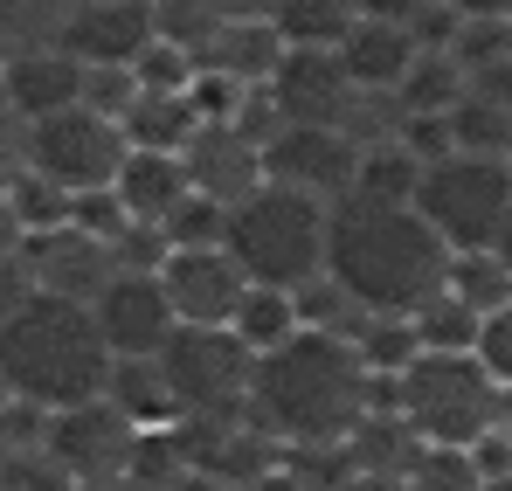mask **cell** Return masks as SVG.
I'll return each mask as SVG.
<instances>
[{"instance_id":"33","label":"cell","mask_w":512,"mask_h":491,"mask_svg":"<svg viewBox=\"0 0 512 491\" xmlns=\"http://www.w3.org/2000/svg\"><path fill=\"white\" fill-rule=\"evenodd\" d=\"M0 194H7V215H14V229L21 236H35V229H56V222H70V194L63 187H49L42 173H14V180H0Z\"/></svg>"},{"instance_id":"52","label":"cell","mask_w":512,"mask_h":491,"mask_svg":"<svg viewBox=\"0 0 512 491\" xmlns=\"http://www.w3.org/2000/svg\"><path fill=\"white\" fill-rule=\"evenodd\" d=\"M340 491H402V485H388V478H346Z\"/></svg>"},{"instance_id":"29","label":"cell","mask_w":512,"mask_h":491,"mask_svg":"<svg viewBox=\"0 0 512 491\" xmlns=\"http://www.w3.org/2000/svg\"><path fill=\"white\" fill-rule=\"evenodd\" d=\"M353 353H360V367L367 374H388V381H402L416 360H423V339H416V319H402V312H374L360 339H353Z\"/></svg>"},{"instance_id":"5","label":"cell","mask_w":512,"mask_h":491,"mask_svg":"<svg viewBox=\"0 0 512 491\" xmlns=\"http://www.w3.org/2000/svg\"><path fill=\"white\" fill-rule=\"evenodd\" d=\"M402 415L416 422L423 443H450V450H471L478 436L499 429V381L485 374L478 353H423L402 381Z\"/></svg>"},{"instance_id":"2","label":"cell","mask_w":512,"mask_h":491,"mask_svg":"<svg viewBox=\"0 0 512 491\" xmlns=\"http://www.w3.org/2000/svg\"><path fill=\"white\" fill-rule=\"evenodd\" d=\"M367 409H374V374L360 367L353 339L291 332L284 346L256 353L250 415L277 443H346Z\"/></svg>"},{"instance_id":"54","label":"cell","mask_w":512,"mask_h":491,"mask_svg":"<svg viewBox=\"0 0 512 491\" xmlns=\"http://www.w3.org/2000/svg\"><path fill=\"white\" fill-rule=\"evenodd\" d=\"M77 491H132L125 478H111V485H77Z\"/></svg>"},{"instance_id":"51","label":"cell","mask_w":512,"mask_h":491,"mask_svg":"<svg viewBox=\"0 0 512 491\" xmlns=\"http://www.w3.org/2000/svg\"><path fill=\"white\" fill-rule=\"evenodd\" d=\"M492 256L512 270V208H506V222H499V236H492Z\"/></svg>"},{"instance_id":"37","label":"cell","mask_w":512,"mask_h":491,"mask_svg":"<svg viewBox=\"0 0 512 491\" xmlns=\"http://www.w3.org/2000/svg\"><path fill=\"white\" fill-rule=\"evenodd\" d=\"M402 491H485V478H478V464H471V450H450V443H429L423 457H416V471L402 478Z\"/></svg>"},{"instance_id":"21","label":"cell","mask_w":512,"mask_h":491,"mask_svg":"<svg viewBox=\"0 0 512 491\" xmlns=\"http://www.w3.org/2000/svg\"><path fill=\"white\" fill-rule=\"evenodd\" d=\"M429 443L416 436V422L402 409H367L353 422V436H346V457H353V478H388V485H402L409 471H416V457H423Z\"/></svg>"},{"instance_id":"32","label":"cell","mask_w":512,"mask_h":491,"mask_svg":"<svg viewBox=\"0 0 512 491\" xmlns=\"http://www.w3.org/2000/svg\"><path fill=\"white\" fill-rule=\"evenodd\" d=\"M409 319H416L423 353H471V346H478V312H471L464 298H450V291H436V298L416 305Z\"/></svg>"},{"instance_id":"11","label":"cell","mask_w":512,"mask_h":491,"mask_svg":"<svg viewBox=\"0 0 512 491\" xmlns=\"http://www.w3.org/2000/svg\"><path fill=\"white\" fill-rule=\"evenodd\" d=\"M353 166H360V146L346 132H333V125H277L263 139V180L298 187V194H312L326 208L340 194H353Z\"/></svg>"},{"instance_id":"31","label":"cell","mask_w":512,"mask_h":491,"mask_svg":"<svg viewBox=\"0 0 512 491\" xmlns=\"http://www.w3.org/2000/svg\"><path fill=\"white\" fill-rule=\"evenodd\" d=\"M443 291H450V298H464V305L485 319V312H499V305L512 298V270L492 256V249H464V256H450Z\"/></svg>"},{"instance_id":"8","label":"cell","mask_w":512,"mask_h":491,"mask_svg":"<svg viewBox=\"0 0 512 491\" xmlns=\"http://www.w3.org/2000/svg\"><path fill=\"white\" fill-rule=\"evenodd\" d=\"M125 153H132V146H125L118 118H104V111H90V104H70V111H49V118L28 125L21 166L42 173V180L63 187V194H97V187L118 180Z\"/></svg>"},{"instance_id":"48","label":"cell","mask_w":512,"mask_h":491,"mask_svg":"<svg viewBox=\"0 0 512 491\" xmlns=\"http://www.w3.org/2000/svg\"><path fill=\"white\" fill-rule=\"evenodd\" d=\"M464 21H512V0H450Z\"/></svg>"},{"instance_id":"42","label":"cell","mask_w":512,"mask_h":491,"mask_svg":"<svg viewBox=\"0 0 512 491\" xmlns=\"http://www.w3.org/2000/svg\"><path fill=\"white\" fill-rule=\"evenodd\" d=\"M471 353L485 360V374H492L499 388L512 381V298L499 305V312H485V319H478V346H471Z\"/></svg>"},{"instance_id":"43","label":"cell","mask_w":512,"mask_h":491,"mask_svg":"<svg viewBox=\"0 0 512 491\" xmlns=\"http://www.w3.org/2000/svg\"><path fill=\"white\" fill-rule=\"evenodd\" d=\"M471 464H478V478H512V436L506 429L478 436V443H471Z\"/></svg>"},{"instance_id":"44","label":"cell","mask_w":512,"mask_h":491,"mask_svg":"<svg viewBox=\"0 0 512 491\" xmlns=\"http://www.w3.org/2000/svg\"><path fill=\"white\" fill-rule=\"evenodd\" d=\"M28 436H42V415L21 409V402L0 388V450H7V443H28Z\"/></svg>"},{"instance_id":"3","label":"cell","mask_w":512,"mask_h":491,"mask_svg":"<svg viewBox=\"0 0 512 491\" xmlns=\"http://www.w3.org/2000/svg\"><path fill=\"white\" fill-rule=\"evenodd\" d=\"M104 374H111V353L97 339L90 305L28 291L0 319V388L21 409L56 415V409H77V402H97Z\"/></svg>"},{"instance_id":"20","label":"cell","mask_w":512,"mask_h":491,"mask_svg":"<svg viewBox=\"0 0 512 491\" xmlns=\"http://www.w3.org/2000/svg\"><path fill=\"white\" fill-rule=\"evenodd\" d=\"M284 35H277V21L270 14H229L222 28H215V42L201 49V70H215V77L243 83V90H263L270 70L284 63Z\"/></svg>"},{"instance_id":"13","label":"cell","mask_w":512,"mask_h":491,"mask_svg":"<svg viewBox=\"0 0 512 491\" xmlns=\"http://www.w3.org/2000/svg\"><path fill=\"white\" fill-rule=\"evenodd\" d=\"M21 270H28V284H35V291L70 298V305H90V298L118 277V256H111V243H97L90 229L56 222V229L21 236Z\"/></svg>"},{"instance_id":"26","label":"cell","mask_w":512,"mask_h":491,"mask_svg":"<svg viewBox=\"0 0 512 491\" xmlns=\"http://www.w3.org/2000/svg\"><path fill=\"white\" fill-rule=\"evenodd\" d=\"M263 14L277 21V35H284V42L333 49L346 28L360 21V0H263Z\"/></svg>"},{"instance_id":"24","label":"cell","mask_w":512,"mask_h":491,"mask_svg":"<svg viewBox=\"0 0 512 491\" xmlns=\"http://www.w3.org/2000/svg\"><path fill=\"white\" fill-rule=\"evenodd\" d=\"M104 402L125 415L132 429H167V422H180V415H173V395H167L160 360H111V374H104Z\"/></svg>"},{"instance_id":"41","label":"cell","mask_w":512,"mask_h":491,"mask_svg":"<svg viewBox=\"0 0 512 491\" xmlns=\"http://www.w3.org/2000/svg\"><path fill=\"white\" fill-rule=\"evenodd\" d=\"M132 97H139L132 63H84V104H90V111L125 118V111H132Z\"/></svg>"},{"instance_id":"28","label":"cell","mask_w":512,"mask_h":491,"mask_svg":"<svg viewBox=\"0 0 512 491\" xmlns=\"http://www.w3.org/2000/svg\"><path fill=\"white\" fill-rule=\"evenodd\" d=\"M229 332L250 346V353H270V346H284L298 326V298L291 291H270V284H250L243 291V305H236V319H229Z\"/></svg>"},{"instance_id":"19","label":"cell","mask_w":512,"mask_h":491,"mask_svg":"<svg viewBox=\"0 0 512 491\" xmlns=\"http://www.w3.org/2000/svg\"><path fill=\"white\" fill-rule=\"evenodd\" d=\"M333 49H340V70L353 77V90H395L409 77V63L423 56L409 21H381V14H360Z\"/></svg>"},{"instance_id":"16","label":"cell","mask_w":512,"mask_h":491,"mask_svg":"<svg viewBox=\"0 0 512 491\" xmlns=\"http://www.w3.org/2000/svg\"><path fill=\"white\" fill-rule=\"evenodd\" d=\"M0 104H7L21 125H35V118H49V111H70V104H84V63H77L63 42L14 49V56H0Z\"/></svg>"},{"instance_id":"15","label":"cell","mask_w":512,"mask_h":491,"mask_svg":"<svg viewBox=\"0 0 512 491\" xmlns=\"http://www.w3.org/2000/svg\"><path fill=\"white\" fill-rule=\"evenodd\" d=\"M173 305V326H229L250 277L229 249H167V263L153 270Z\"/></svg>"},{"instance_id":"39","label":"cell","mask_w":512,"mask_h":491,"mask_svg":"<svg viewBox=\"0 0 512 491\" xmlns=\"http://www.w3.org/2000/svg\"><path fill=\"white\" fill-rule=\"evenodd\" d=\"M284 471L305 478L312 491H340L353 478V457H346V443H284Z\"/></svg>"},{"instance_id":"47","label":"cell","mask_w":512,"mask_h":491,"mask_svg":"<svg viewBox=\"0 0 512 491\" xmlns=\"http://www.w3.org/2000/svg\"><path fill=\"white\" fill-rule=\"evenodd\" d=\"M423 7H436V0H360V14H381V21H416Z\"/></svg>"},{"instance_id":"10","label":"cell","mask_w":512,"mask_h":491,"mask_svg":"<svg viewBox=\"0 0 512 491\" xmlns=\"http://www.w3.org/2000/svg\"><path fill=\"white\" fill-rule=\"evenodd\" d=\"M132 436H139V429L111 409L104 395H97V402H77V409L42 415V443H49V457L63 464L70 485H111V478H125Z\"/></svg>"},{"instance_id":"35","label":"cell","mask_w":512,"mask_h":491,"mask_svg":"<svg viewBox=\"0 0 512 491\" xmlns=\"http://www.w3.org/2000/svg\"><path fill=\"white\" fill-rule=\"evenodd\" d=\"M180 471H187V457H180L173 422L167 429H139V436H132V457H125V485L132 491H167Z\"/></svg>"},{"instance_id":"17","label":"cell","mask_w":512,"mask_h":491,"mask_svg":"<svg viewBox=\"0 0 512 491\" xmlns=\"http://www.w3.org/2000/svg\"><path fill=\"white\" fill-rule=\"evenodd\" d=\"M180 166H187V187L208 194V201H222V208L250 201L256 187H263V146H256L250 132H236V125H201L180 146Z\"/></svg>"},{"instance_id":"56","label":"cell","mask_w":512,"mask_h":491,"mask_svg":"<svg viewBox=\"0 0 512 491\" xmlns=\"http://www.w3.org/2000/svg\"><path fill=\"white\" fill-rule=\"evenodd\" d=\"M506 166H512V153H506Z\"/></svg>"},{"instance_id":"27","label":"cell","mask_w":512,"mask_h":491,"mask_svg":"<svg viewBox=\"0 0 512 491\" xmlns=\"http://www.w3.org/2000/svg\"><path fill=\"white\" fill-rule=\"evenodd\" d=\"M457 97H464V70H457L443 49H423V56L409 63V77L395 83V104H402V118H443Z\"/></svg>"},{"instance_id":"14","label":"cell","mask_w":512,"mask_h":491,"mask_svg":"<svg viewBox=\"0 0 512 491\" xmlns=\"http://www.w3.org/2000/svg\"><path fill=\"white\" fill-rule=\"evenodd\" d=\"M263 90H270L284 125H333V132L346 125V111L360 97L353 77L340 70V49H312V42H291Z\"/></svg>"},{"instance_id":"25","label":"cell","mask_w":512,"mask_h":491,"mask_svg":"<svg viewBox=\"0 0 512 491\" xmlns=\"http://www.w3.org/2000/svg\"><path fill=\"white\" fill-rule=\"evenodd\" d=\"M416 187H423V160H416L402 139H388V146H367V153H360V166H353V194H367V201L416 208Z\"/></svg>"},{"instance_id":"49","label":"cell","mask_w":512,"mask_h":491,"mask_svg":"<svg viewBox=\"0 0 512 491\" xmlns=\"http://www.w3.org/2000/svg\"><path fill=\"white\" fill-rule=\"evenodd\" d=\"M250 491H312V485H305V478H291V471L277 464V471H270V478H256Z\"/></svg>"},{"instance_id":"9","label":"cell","mask_w":512,"mask_h":491,"mask_svg":"<svg viewBox=\"0 0 512 491\" xmlns=\"http://www.w3.org/2000/svg\"><path fill=\"white\" fill-rule=\"evenodd\" d=\"M173 436H180L187 471H201V478H215V485H236V491H250L256 478H270V471L284 464V443H277L250 409H243V415L173 422Z\"/></svg>"},{"instance_id":"45","label":"cell","mask_w":512,"mask_h":491,"mask_svg":"<svg viewBox=\"0 0 512 491\" xmlns=\"http://www.w3.org/2000/svg\"><path fill=\"white\" fill-rule=\"evenodd\" d=\"M21 153H28V125L0 104V180H14V173H21Z\"/></svg>"},{"instance_id":"38","label":"cell","mask_w":512,"mask_h":491,"mask_svg":"<svg viewBox=\"0 0 512 491\" xmlns=\"http://www.w3.org/2000/svg\"><path fill=\"white\" fill-rule=\"evenodd\" d=\"M512 56V21H457V42H450V63L464 70V77H478V70H492V63H506Z\"/></svg>"},{"instance_id":"34","label":"cell","mask_w":512,"mask_h":491,"mask_svg":"<svg viewBox=\"0 0 512 491\" xmlns=\"http://www.w3.org/2000/svg\"><path fill=\"white\" fill-rule=\"evenodd\" d=\"M222 21H229V14H222L215 0H153V35H160V42H180L194 63H201V49L215 42Z\"/></svg>"},{"instance_id":"50","label":"cell","mask_w":512,"mask_h":491,"mask_svg":"<svg viewBox=\"0 0 512 491\" xmlns=\"http://www.w3.org/2000/svg\"><path fill=\"white\" fill-rule=\"evenodd\" d=\"M167 491H236V485H215V478H201V471H180Z\"/></svg>"},{"instance_id":"22","label":"cell","mask_w":512,"mask_h":491,"mask_svg":"<svg viewBox=\"0 0 512 491\" xmlns=\"http://www.w3.org/2000/svg\"><path fill=\"white\" fill-rule=\"evenodd\" d=\"M111 194H118V208L132 215V222H146V229H160L173 208L194 194L187 187V166H180V153H125V166H118V180H111Z\"/></svg>"},{"instance_id":"30","label":"cell","mask_w":512,"mask_h":491,"mask_svg":"<svg viewBox=\"0 0 512 491\" xmlns=\"http://www.w3.org/2000/svg\"><path fill=\"white\" fill-rule=\"evenodd\" d=\"M291 298H298V326H305V332H333V339H360V326L374 319V312H367V305H360V298H353L346 284H333L326 270H319L312 284H298Z\"/></svg>"},{"instance_id":"6","label":"cell","mask_w":512,"mask_h":491,"mask_svg":"<svg viewBox=\"0 0 512 491\" xmlns=\"http://www.w3.org/2000/svg\"><path fill=\"white\" fill-rule=\"evenodd\" d=\"M506 208H512V166L506 160H492V153H443L436 166H423L416 215L443 236L450 256L492 249Z\"/></svg>"},{"instance_id":"7","label":"cell","mask_w":512,"mask_h":491,"mask_svg":"<svg viewBox=\"0 0 512 491\" xmlns=\"http://www.w3.org/2000/svg\"><path fill=\"white\" fill-rule=\"evenodd\" d=\"M160 374L180 422L201 415H243L250 409V374L256 353L229 326H173V339L160 346Z\"/></svg>"},{"instance_id":"46","label":"cell","mask_w":512,"mask_h":491,"mask_svg":"<svg viewBox=\"0 0 512 491\" xmlns=\"http://www.w3.org/2000/svg\"><path fill=\"white\" fill-rule=\"evenodd\" d=\"M35 284H28V270H21V249H0V319L28 298Z\"/></svg>"},{"instance_id":"36","label":"cell","mask_w":512,"mask_h":491,"mask_svg":"<svg viewBox=\"0 0 512 491\" xmlns=\"http://www.w3.org/2000/svg\"><path fill=\"white\" fill-rule=\"evenodd\" d=\"M160 236H167V249H222V236H229V208L208 201V194H187L167 222H160Z\"/></svg>"},{"instance_id":"23","label":"cell","mask_w":512,"mask_h":491,"mask_svg":"<svg viewBox=\"0 0 512 491\" xmlns=\"http://www.w3.org/2000/svg\"><path fill=\"white\" fill-rule=\"evenodd\" d=\"M118 132H125V146H139V153H180V146L201 132V111H194L187 90H139L132 111L118 118Z\"/></svg>"},{"instance_id":"4","label":"cell","mask_w":512,"mask_h":491,"mask_svg":"<svg viewBox=\"0 0 512 491\" xmlns=\"http://www.w3.org/2000/svg\"><path fill=\"white\" fill-rule=\"evenodd\" d=\"M222 249L243 263L250 284L298 291V284H312V277L326 270V201L263 180L250 201L229 208V236H222Z\"/></svg>"},{"instance_id":"18","label":"cell","mask_w":512,"mask_h":491,"mask_svg":"<svg viewBox=\"0 0 512 491\" xmlns=\"http://www.w3.org/2000/svg\"><path fill=\"white\" fill-rule=\"evenodd\" d=\"M153 42V0H77L63 49L77 63H132Z\"/></svg>"},{"instance_id":"53","label":"cell","mask_w":512,"mask_h":491,"mask_svg":"<svg viewBox=\"0 0 512 491\" xmlns=\"http://www.w3.org/2000/svg\"><path fill=\"white\" fill-rule=\"evenodd\" d=\"M499 429H506V436H512V381H506V388H499Z\"/></svg>"},{"instance_id":"40","label":"cell","mask_w":512,"mask_h":491,"mask_svg":"<svg viewBox=\"0 0 512 491\" xmlns=\"http://www.w3.org/2000/svg\"><path fill=\"white\" fill-rule=\"evenodd\" d=\"M132 77H139V90H187V83L201 77V63L180 49V42H146L139 56H132Z\"/></svg>"},{"instance_id":"1","label":"cell","mask_w":512,"mask_h":491,"mask_svg":"<svg viewBox=\"0 0 512 491\" xmlns=\"http://www.w3.org/2000/svg\"><path fill=\"white\" fill-rule=\"evenodd\" d=\"M326 277L346 284L367 312H416L443 291L450 277V249L416 208L395 201H367L340 194L326 208Z\"/></svg>"},{"instance_id":"12","label":"cell","mask_w":512,"mask_h":491,"mask_svg":"<svg viewBox=\"0 0 512 491\" xmlns=\"http://www.w3.org/2000/svg\"><path fill=\"white\" fill-rule=\"evenodd\" d=\"M90 319H97V339L111 360H160V346L173 339V305L153 270H118L90 298Z\"/></svg>"},{"instance_id":"55","label":"cell","mask_w":512,"mask_h":491,"mask_svg":"<svg viewBox=\"0 0 512 491\" xmlns=\"http://www.w3.org/2000/svg\"><path fill=\"white\" fill-rule=\"evenodd\" d=\"M485 491H512V478H485Z\"/></svg>"}]
</instances>
